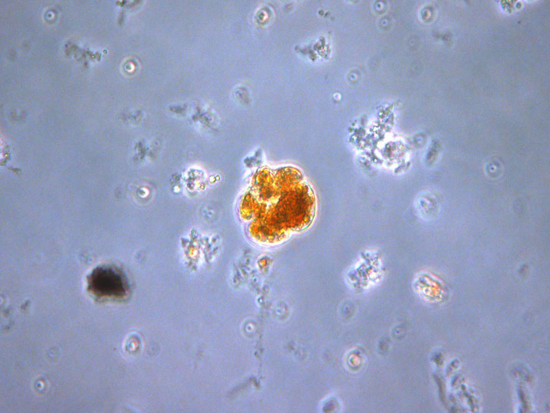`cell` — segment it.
<instances>
[{
	"label": "cell",
	"mask_w": 550,
	"mask_h": 413,
	"mask_svg": "<svg viewBox=\"0 0 550 413\" xmlns=\"http://www.w3.org/2000/svg\"><path fill=\"white\" fill-rule=\"evenodd\" d=\"M88 289L99 298H122L129 290L122 273L114 267L95 269L88 278Z\"/></svg>",
	"instance_id": "obj_1"
}]
</instances>
